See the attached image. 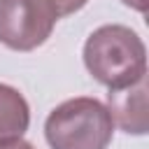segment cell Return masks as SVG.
Returning <instances> with one entry per match:
<instances>
[{"label": "cell", "mask_w": 149, "mask_h": 149, "mask_svg": "<svg viewBox=\"0 0 149 149\" xmlns=\"http://www.w3.org/2000/svg\"><path fill=\"white\" fill-rule=\"evenodd\" d=\"M121 2H123L126 7L140 12V14H144V12H147V5H149V0H121Z\"/></svg>", "instance_id": "obj_8"}, {"label": "cell", "mask_w": 149, "mask_h": 149, "mask_svg": "<svg viewBox=\"0 0 149 149\" xmlns=\"http://www.w3.org/2000/svg\"><path fill=\"white\" fill-rule=\"evenodd\" d=\"M114 121L98 98L79 95L54 107L44 121V137L51 149H107Z\"/></svg>", "instance_id": "obj_2"}, {"label": "cell", "mask_w": 149, "mask_h": 149, "mask_svg": "<svg viewBox=\"0 0 149 149\" xmlns=\"http://www.w3.org/2000/svg\"><path fill=\"white\" fill-rule=\"evenodd\" d=\"M0 149H35L30 142H26L23 137L19 140H9V142H0Z\"/></svg>", "instance_id": "obj_7"}, {"label": "cell", "mask_w": 149, "mask_h": 149, "mask_svg": "<svg viewBox=\"0 0 149 149\" xmlns=\"http://www.w3.org/2000/svg\"><path fill=\"white\" fill-rule=\"evenodd\" d=\"M84 65L98 84L119 91L147 77V49L128 26L107 23L86 37Z\"/></svg>", "instance_id": "obj_1"}, {"label": "cell", "mask_w": 149, "mask_h": 149, "mask_svg": "<svg viewBox=\"0 0 149 149\" xmlns=\"http://www.w3.org/2000/svg\"><path fill=\"white\" fill-rule=\"evenodd\" d=\"M107 112L112 121L128 135H144L149 128L147 119V77L135 84L107 93Z\"/></svg>", "instance_id": "obj_4"}, {"label": "cell", "mask_w": 149, "mask_h": 149, "mask_svg": "<svg viewBox=\"0 0 149 149\" xmlns=\"http://www.w3.org/2000/svg\"><path fill=\"white\" fill-rule=\"evenodd\" d=\"M86 2H88V0H49V5L54 7V12H56V16H58V19L70 16V14H74V12H79Z\"/></svg>", "instance_id": "obj_6"}, {"label": "cell", "mask_w": 149, "mask_h": 149, "mask_svg": "<svg viewBox=\"0 0 149 149\" xmlns=\"http://www.w3.org/2000/svg\"><path fill=\"white\" fill-rule=\"evenodd\" d=\"M58 16L49 0H0V44L12 51L42 47Z\"/></svg>", "instance_id": "obj_3"}, {"label": "cell", "mask_w": 149, "mask_h": 149, "mask_svg": "<svg viewBox=\"0 0 149 149\" xmlns=\"http://www.w3.org/2000/svg\"><path fill=\"white\" fill-rule=\"evenodd\" d=\"M30 126V107L23 93L9 84H0V142L19 140Z\"/></svg>", "instance_id": "obj_5"}]
</instances>
